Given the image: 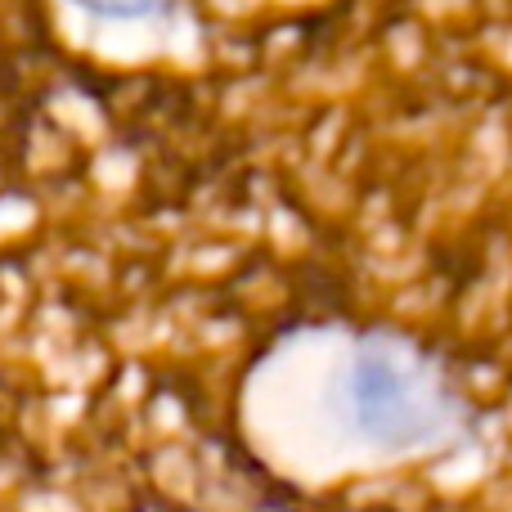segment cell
I'll return each mask as SVG.
<instances>
[{
  "label": "cell",
  "instance_id": "7a4b0ae2",
  "mask_svg": "<svg viewBox=\"0 0 512 512\" xmlns=\"http://www.w3.org/2000/svg\"><path fill=\"white\" fill-rule=\"evenodd\" d=\"M72 5L99 18H153L167 9V0H72Z\"/></svg>",
  "mask_w": 512,
  "mask_h": 512
},
{
  "label": "cell",
  "instance_id": "6da1fadb",
  "mask_svg": "<svg viewBox=\"0 0 512 512\" xmlns=\"http://www.w3.org/2000/svg\"><path fill=\"white\" fill-rule=\"evenodd\" d=\"M351 409L369 436L387 445H414L441 427L445 391L387 342H369L351 364Z\"/></svg>",
  "mask_w": 512,
  "mask_h": 512
}]
</instances>
